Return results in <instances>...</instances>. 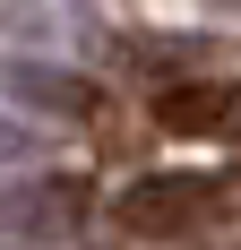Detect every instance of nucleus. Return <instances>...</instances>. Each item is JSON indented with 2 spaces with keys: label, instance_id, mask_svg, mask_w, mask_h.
<instances>
[{
  "label": "nucleus",
  "instance_id": "f03ea898",
  "mask_svg": "<svg viewBox=\"0 0 241 250\" xmlns=\"http://www.w3.org/2000/svg\"><path fill=\"white\" fill-rule=\"evenodd\" d=\"M155 121H164L172 138H207V147H224V138H241V78H216V69L181 78V86L155 95Z\"/></svg>",
  "mask_w": 241,
  "mask_h": 250
},
{
  "label": "nucleus",
  "instance_id": "f257e3e1",
  "mask_svg": "<svg viewBox=\"0 0 241 250\" xmlns=\"http://www.w3.org/2000/svg\"><path fill=\"white\" fill-rule=\"evenodd\" d=\"M241 207V173H146L120 190V233H138V242H181V233L216 225Z\"/></svg>",
  "mask_w": 241,
  "mask_h": 250
},
{
  "label": "nucleus",
  "instance_id": "7ed1b4c3",
  "mask_svg": "<svg viewBox=\"0 0 241 250\" xmlns=\"http://www.w3.org/2000/svg\"><path fill=\"white\" fill-rule=\"evenodd\" d=\"M233 9H241V0H233Z\"/></svg>",
  "mask_w": 241,
  "mask_h": 250
}]
</instances>
